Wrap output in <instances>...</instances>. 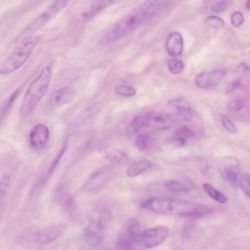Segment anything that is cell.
Returning a JSON list of instances; mask_svg holds the SVG:
<instances>
[{
  "mask_svg": "<svg viewBox=\"0 0 250 250\" xmlns=\"http://www.w3.org/2000/svg\"><path fill=\"white\" fill-rule=\"evenodd\" d=\"M195 136L194 132L189 127L183 126L177 129L174 133V137L186 141Z\"/></svg>",
  "mask_w": 250,
  "mask_h": 250,
  "instance_id": "d4e9b609",
  "label": "cell"
},
{
  "mask_svg": "<svg viewBox=\"0 0 250 250\" xmlns=\"http://www.w3.org/2000/svg\"><path fill=\"white\" fill-rule=\"evenodd\" d=\"M83 237L85 242L92 246L99 245L103 240V236L101 232L91 227H88L85 229Z\"/></svg>",
  "mask_w": 250,
  "mask_h": 250,
  "instance_id": "ac0fdd59",
  "label": "cell"
},
{
  "mask_svg": "<svg viewBox=\"0 0 250 250\" xmlns=\"http://www.w3.org/2000/svg\"><path fill=\"white\" fill-rule=\"evenodd\" d=\"M240 172L238 163L234 161L226 162L219 169L220 175L223 179L235 188L238 185Z\"/></svg>",
  "mask_w": 250,
  "mask_h": 250,
  "instance_id": "7c38bea8",
  "label": "cell"
},
{
  "mask_svg": "<svg viewBox=\"0 0 250 250\" xmlns=\"http://www.w3.org/2000/svg\"><path fill=\"white\" fill-rule=\"evenodd\" d=\"M108 174L106 171H101L94 174L88 181L85 185L86 189L92 190L96 189L106 181L108 178Z\"/></svg>",
  "mask_w": 250,
  "mask_h": 250,
  "instance_id": "44dd1931",
  "label": "cell"
},
{
  "mask_svg": "<svg viewBox=\"0 0 250 250\" xmlns=\"http://www.w3.org/2000/svg\"><path fill=\"white\" fill-rule=\"evenodd\" d=\"M150 142L149 136L147 134H142L139 135L136 139V145L141 151H145L147 149Z\"/></svg>",
  "mask_w": 250,
  "mask_h": 250,
  "instance_id": "4dcf8cb0",
  "label": "cell"
},
{
  "mask_svg": "<svg viewBox=\"0 0 250 250\" xmlns=\"http://www.w3.org/2000/svg\"><path fill=\"white\" fill-rule=\"evenodd\" d=\"M168 68L171 73L177 74L183 71L184 65L183 62L179 59H171L168 62Z\"/></svg>",
  "mask_w": 250,
  "mask_h": 250,
  "instance_id": "4316f807",
  "label": "cell"
},
{
  "mask_svg": "<svg viewBox=\"0 0 250 250\" xmlns=\"http://www.w3.org/2000/svg\"><path fill=\"white\" fill-rule=\"evenodd\" d=\"M183 38L180 33L173 32L169 35L166 41V49L170 56H180L183 53Z\"/></svg>",
  "mask_w": 250,
  "mask_h": 250,
  "instance_id": "4fadbf2b",
  "label": "cell"
},
{
  "mask_svg": "<svg viewBox=\"0 0 250 250\" xmlns=\"http://www.w3.org/2000/svg\"><path fill=\"white\" fill-rule=\"evenodd\" d=\"M169 233L168 227L158 226L143 231L138 244L146 248H152L162 244Z\"/></svg>",
  "mask_w": 250,
  "mask_h": 250,
  "instance_id": "8992f818",
  "label": "cell"
},
{
  "mask_svg": "<svg viewBox=\"0 0 250 250\" xmlns=\"http://www.w3.org/2000/svg\"><path fill=\"white\" fill-rule=\"evenodd\" d=\"M137 244L129 236L122 232L119 236L116 247L118 250H135Z\"/></svg>",
  "mask_w": 250,
  "mask_h": 250,
  "instance_id": "d6986e66",
  "label": "cell"
},
{
  "mask_svg": "<svg viewBox=\"0 0 250 250\" xmlns=\"http://www.w3.org/2000/svg\"><path fill=\"white\" fill-rule=\"evenodd\" d=\"M67 148V145L66 144H64L60 151L59 152L58 154H57L56 157L54 159V161H53L52 165L50 167V168L49 170V174L51 175L53 173V172L54 171V170L56 168L57 166L60 162L61 160L63 158L66 150Z\"/></svg>",
  "mask_w": 250,
  "mask_h": 250,
  "instance_id": "836d02e7",
  "label": "cell"
},
{
  "mask_svg": "<svg viewBox=\"0 0 250 250\" xmlns=\"http://www.w3.org/2000/svg\"><path fill=\"white\" fill-rule=\"evenodd\" d=\"M152 166V163L146 160L131 164L127 168L126 174L130 178H135L144 173Z\"/></svg>",
  "mask_w": 250,
  "mask_h": 250,
  "instance_id": "2e32d148",
  "label": "cell"
},
{
  "mask_svg": "<svg viewBox=\"0 0 250 250\" xmlns=\"http://www.w3.org/2000/svg\"><path fill=\"white\" fill-rule=\"evenodd\" d=\"M193 222H189L188 224L186 225L183 230L182 231V235L184 237H188L189 235L191 233L193 229Z\"/></svg>",
  "mask_w": 250,
  "mask_h": 250,
  "instance_id": "74e56055",
  "label": "cell"
},
{
  "mask_svg": "<svg viewBox=\"0 0 250 250\" xmlns=\"http://www.w3.org/2000/svg\"><path fill=\"white\" fill-rule=\"evenodd\" d=\"M115 91L118 95L126 97H132L136 94V90L134 87L124 85H117Z\"/></svg>",
  "mask_w": 250,
  "mask_h": 250,
  "instance_id": "484cf974",
  "label": "cell"
},
{
  "mask_svg": "<svg viewBox=\"0 0 250 250\" xmlns=\"http://www.w3.org/2000/svg\"><path fill=\"white\" fill-rule=\"evenodd\" d=\"M11 178L6 175L0 181V208L2 206L4 199L10 186Z\"/></svg>",
  "mask_w": 250,
  "mask_h": 250,
  "instance_id": "cb8c5ba5",
  "label": "cell"
},
{
  "mask_svg": "<svg viewBox=\"0 0 250 250\" xmlns=\"http://www.w3.org/2000/svg\"><path fill=\"white\" fill-rule=\"evenodd\" d=\"M168 104L179 110L189 112L191 110L192 107L190 103L183 98H178L170 100Z\"/></svg>",
  "mask_w": 250,
  "mask_h": 250,
  "instance_id": "603a6c76",
  "label": "cell"
},
{
  "mask_svg": "<svg viewBox=\"0 0 250 250\" xmlns=\"http://www.w3.org/2000/svg\"><path fill=\"white\" fill-rule=\"evenodd\" d=\"M241 86V83L239 80H233L228 82L225 89V91L226 93H230L239 88Z\"/></svg>",
  "mask_w": 250,
  "mask_h": 250,
  "instance_id": "8d00e7d4",
  "label": "cell"
},
{
  "mask_svg": "<svg viewBox=\"0 0 250 250\" xmlns=\"http://www.w3.org/2000/svg\"><path fill=\"white\" fill-rule=\"evenodd\" d=\"M244 106V103L241 100L236 99L229 103L227 108L233 111H238L242 109Z\"/></svg>",
  "mask_w": 250,
  "mask_h": 250,
  "instance_id": "d590c367",
  "label": "cell"
},
{
  "mask_svg": "<svg viewBox=\"0 0 250 250\" xmlns=\"http://www.w3.org/2000/svg\"><path fill=\"white\" fill-rule=\"evenodd\" d=\"M202 187L208 196L213 200L220 204H225L227 202L226 196L210 184L204 183Z\"/></svg>",
  "mask_w": 250,
  "mask_h": 250,
  "instance_id": "7402d4cb",
  "label": "cell"
},
{
  "mask_svg": "<svg viewBox=\"0 0 250 250\" xmlns=\"http://www.w3.org/2000/svg\"><path fill=\"white\" fill-rule=\"evenodd\" d=\"M249 175L243 174L238 179V185L244 194L248 197L250 195Z\"/></svg>",
  "mask_w": 250,
  "mask_h": 250,
  "instance_id": "f546056e",
  "label": "cell"
},
{
  "mask_svg": "<svg viewBox=\"0 0 250 250\" xmlns=\"http://www.w3.org/2000/svg\"><path fill=\"white\" fill-rule=\"evenodd\" d=\"M166 187L170 190L175 192H186L188 188L181 182L170 180L165 182Z\"/></svg>",
  "mask_w": 250,
  "mask_h": 250,
  "instance_id": "f1b7e54d",
  "label": "cell"
},
{
  "mask_svg": "<svg viewBox=\"0 0 250 250\" xmlns=\"http://www.w3.org/2000/svg\"><path fill=\"white\" fill-rule=\"evenodd\" d=\"M123 232L138 244L143 231L138 220L133 218L127 221Z\"/></svg>",
  "mask_w": 250,
  "mask_h": 250,
  "instance_id": "9a60e30c",
  "label": "cell"
},
{
  "mask_svg": "<svg viewBox=\"0 0 250 250\" xmlns=\"http://www.w3.org/2000/svg\"><path fill=\"white\" fill-rule=\"evenodd\" d=\"M244 20L243 16L240 12L234 13L231 18V23L235 28H239L240 27L243 23Z\"/></svg>",
  "mask_w": 250,
  "mask_h": 250,
  "instance_id": "e575fe53",
  "label": "cell"
},
{
  "mask_svg": "<svg viewBox=\"0 0 250 250\" xmlns=\"http://www.w3.org/2000/svg\"><path fill=\"white\" fill-rule=\"evenodd\" d=\"M250 1H248L246 2V8L249 10H250Z\"/></svg>",
  "mask_w": 250,
  "mask_h": 250,
  "instance_id": "ab89813d",
  "label": "cell"
},
{
  "mask_svg": "<svg viewBox=\"0 0 250 250\" xmlns=\"http://www.w3.org/2000/svg\"><path fill=\"white\" fill-rule=\"evenodd\" d=\"M39 40L36 35L23 39L0 65V74L8 75L20 69L29 59Z\"/></svg>",
  "mask_w": 250,
  "mask_h": 250,
  "instance_id": "3957f363",
  "label": "cell"
},
{
  "mask_svg": "<svg viewBox=\"0 0 250 250\" xmlns=\"http://www.w3.org/2000/svg\"><path fill=\"white\" fill-rule=\"evenodd\" d=\"M62 229L57 226L28 231L24 234L25 241L38 245H45L54 241L62 233Z\"/></svg>",
  "mask_w": 250,
  "mask_h": 250,
  "instance_id": "5b68a950",
  "label": "cell"
},
{
  "mask_svg": "<svg viewBox=\"0 0 250 250\" xmlns=\"http://www.w3.org/2000/svg\"><path fill=\"white\" fill-rule=\"evenodd\" d=\"M204 22L208 26L217 30L222 29L225 25V22L222 18L214 16L207 17Z\"/></svg>",
  "mask_w": 250,
  "mask_h": 250,
  "instance_id": "83f0119b",
  "label": "cell"
},
{
  "mask_svg": "<svg viewBox=\"0 0 250 250\" xmlns=\"http://www.w3.org/2000/svg\"><path fill=\"white\" fill-rule=\"evenodd\" d=\"M224 69H218L198 74L195 78L196 86L200 89H205L217 86L227 75Z\"/></svg>",
  "mask_w": 250,
  "mask_h": 250,
  "instance_id": "ba28073f",
  "label": "cell"
},
{
  "mask_svg": "<svg viewBox=\"0 0 250 250\" xmlns=\"http://www.w3.org/2000/svg\"><path fill=\"white\" fill-rule=\"evenodd\" d=\"M74 91L68 86L60 88L55 91L49 98L46 107L49 110L58 108L70 103L74 96Z\"/></svg>",
  "mask_w": 250,
  "mask_h": 250,
  "instance_id": "9c48e42d",
  "label": "cell"
},
{
  "mask_svg": "<svg viewBox=\"0 0 250 250\" xmlns=\"http://www.w3.org/2000/svg\"><path fill=\"white\" fill-rule=\"evenodd\" d=\"M50 137V130L46 125L38 124L31 130L29 135L31 147L35 150L44 148L48 143Z\"/></svg>",
  "mask_w": 250,
  "mask_h": 250,
  "instance_id": "30bf717a",
  "label": "cell"
},
{
  "mask_svg": "<svg viewBox=\"0 0 250 250\" xmlns=\"http://www.w3.org/2000/svg\"><path fill=\"white\" fill-rule=\"evenodd\" d=\"M220 120L224 128L228 133L234 134L236 132V128L232 122L226 116L222 115Z\"/></svg>",
  "mask_w": 250,
  "mask_h": 250,
  "instance_id": "d6a6232c",
  "label": "cell"
},
{
  "mask_svg": "<svg viewBox=\"0 0 250 250\" xmlns=\"http://www.w3.org/2000/svg\"><path fill=\"white\" fill-rule=\"evenodd\" d=\"M141 206L159 214L186 217L202 216L211 214L214 211L212 207L200 203L164 198L147 199L141 203Z\"/></svg>",
  "mask_w": 250,
  "mask_h": 250,
  "instance_id": "7a4b0ae2",
  "label": "cell"
},
{
  "mask_svg": "<svg viewBox=\"0 0 250 250\" xmlns=\"http://www.w3.org/2000/svg\"><path fill=\"white\" fill-rule=\"evenodd\" d=\"M117 2L115 1H94L89 10L84 13L83 16L87 18H90L95 16L99 11L106 9Z\"/></svg>",
  "mask_w": 250,
  "mask_h": 250,
  "instance_id": "ffe728a7",
  "label": "cell"
},
{
  "mask_svg": "<svg viewBox=\"0 0 250 250\" xmlns=\"http://www.w3.org/2000/svg\"><path fill=\"white\" fill-rule=\"evenodd\" d=\"M52 71L50 66L45 67L30 86L20 107L22 116H27L34 111L46 94L51 82Z\"/></svg>",
  "mask_w": 250,
  "mask_h": 250,
  "instance_id": "277c9868",
  "label": "cell"
},
{
  "mask_svg": "<svg viewBox=\"0 0 250 250\" xmlns=\"http://www.w3.org/2000/svg\"><path fill=\"white\" fill-rule=\"evenodd\" d=\"M148 114L147 127L160 130L170 129L174 124V120L169 115L159 112H150Z\"/></svg>",
  "mask_w": 250,
  "mask_h": 250,
  "instance_id": "8fae6325",
  "label": "cell"
},
{
  "mask_svg": "<svg viewBox=\"0 0 250 250\" xmlns=\"http://www.w3.org/2000/svg\"><path fill=\"white\" fill-rule=\"evenodd\" d=\"M230 5L229 1H218L214 2L210 7L211 11L214 13H220L227 9Z\"/></svg>",
  "mask_w": 250,
  "mask_h": 250,
  "instance_id": "1f68e13d",
  "label": "cell"
},
{
  "mask_svg": "<svg viewBox=\"0 0 250 250\" xmlns=\"http://www.w3.org/2000/svg\"><path fill=\"white\" fill-rule=\"evenodd\" d=\"M147 113L135 116L129 125L128 133L131 135L139 133L143 128L147 127Z\"/></svg>",
  "mask_w": 250,
  "mask_h": 250,
  "instance_id": "e0dca14e",
  "label": "cell"
},
{
  "mask_svg": "<svg viewBox=\"0 0 250 250\" xmlns=\"http://www.w3.org/2000/svg\"><path fill=\"white\" fill-rule=\"evenodd\" d=\"M70 3L68 1H56L49 6L32 23L29 30L39 29L55 17Z\"/></svg>",
  "mask_w": 250,
  "mask_h": 250,
  "instance_id": "52a82bcc",
  "label": "cell"
},
{
  "mask_svg": "<svg viewBox=\"0 0 250 250\" xmlns=\"http://www.w3.org/2000/svg\"><path fill=\"white\" fill-rule=\"evenodd\" d=\"M173 142L174 144L176 145V146L182 147L185 146L186 143V141L181 139L174 137L173 140Z\"/></svg>",
  "mask_w": 250,
  "mask_h": 250,
  "instance_id": "f35d334b",
  "label": "cell"
},
{
  "mask_svg": "<svg viewBox=\"0 0 250 250\" xmlns=\"http://www.w3.org/2000/svg\"><path fill=\"white\" fill-rule=\"evenodd\" d=\"M158 1H145L118 21L100 39V44L107 45L126 36L152 17L159 7Z\"/></svg>",
  "mask_w": 250,
  "mask_h": 250,
  "instance_id": "6da1fadb",
  "label": "cell"
},
{
  "mask_svg": "<svg viewBox=\"0 0 250 250\" xmlns=\"http://www.w3.org/2000/svg\"><path fill=\"white\" fill-rule=\"evenodd\" d=\"M112 219V215L110 211L107 209H101L98 212L92 222V228L101 232L108 226Z\"/></svg>",
  "mask_w": 250,
  "mask_h": 250,
  "instance_id": "5bb4252c",
  "label": "cell"
}]
</instances>
